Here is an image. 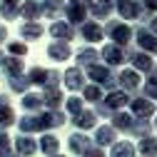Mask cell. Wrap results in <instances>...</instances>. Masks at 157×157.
Here are the masks:
<instances>
[{
	"mask_svg": "<svg viewBox=\"0 0 157 157\" xmlns=\"http://www.w3.org/2000/svg\"><path fill=\"white\" fill-rule=\"evenodd\" d=\"M28 80H30V85L43 87V92H45V90H60L63 72L48 70V67H43V65H35V67L28 70Z\"/></svg>",
	"mask_w": 157,
	"mask_h": 157,
	"instance_id": "obj_1",
	"label": "cell"
},
{
	"mask_svg": "<svg viewBox=\"0 0 157 157\" xmlns=\"http://www.w3.org/2000/svg\"><path fill=\"white\" fill-rule=\"evenodd\" d=\"M85 77H87V82L102 87V90H107V92L117 87V72H115V67H107L105 63H97V65L87 67V70H85Z\"/></svg>",
	"mask_w": 157,
	"mask_h": 157,
	"instance_id": "obj_2",
	"label": "cell"
},
{
	"mask_svg": "<svg viewBox=\"0 0 157 157\" xmlns=\"http://www.w3.org/2000/svg\"><path fill=\"white\" fill-rule=\"evenodd\" d=\"M102 30H105V37H110L112 40V45H120V48H130L132 45V35H135V30H132V25L130 23H122V20H110L102 25Z\"/></svg>",
	"mask_w": 157,
	"mask_h": 157,
	"instance_id": "obj_3",
	"label": "cell"
},
{
	"mask_svg": "<svg viewBox=\"0 0 157 157\" xmlns=\"http://www.w3.org/2000/svg\"><path fill=\"white\" fill-rule=\"evenodd\" d=\"M115 3V13H117V20L122 23H137V20H147V15L142 10L140 0H112Z\"/></svg>",
	"mask_w": 157,
	"mask_h": 157,
	"instance_id": "obj_4",
	"label": "cell"
},
{
	"mask_svg": "<svg viewBox=\"0 0 157 157\" xmlns=\"http://www.w3.org/2000/svg\"><path fill=\"white\" fill-rule=\"evenodd\" d=\"M63 17H65L67 25H72V28L77 30L82 23L90 20L87 3H85V0H67V3H65V13H63Z\"/></svg>",
	"mask_w": 157,
	"mask_h": 157,
	"instance_id": "obj_5",
	"label": "cell"
},
{
	"mask_svg": "<svg viewBox=\"0 0 157 157\" xmlns=\"http://www.w3.org/2000/svg\"><path fill=\"white\" fill-rule=\"evenodd\" d=\"M127 107H130V112H132L135 120H152V117L157 115V105H155L152 100H147L142 92H140V95H132Z\"/></svg>",
	"mask_w": 157,
	"mask_h": 157,
	"instance_id": "obj_6",
	"label": "cell"
},
{
	"mask_svg": "<svg viewBox=\"0 0 157 157\" xmlns=\"http://www.w3.org/2000/svg\"><path fill=\"white\" fill-rule=\"evenodd\" d=\"M130 50H132V45H130V48H120V45L107 43V45H102L100 57H102V63H105L107 67H120V65H125V63L130 60Z\"/></svg>",
	"mask_w": 157,
	"mask_h": 157,
	"instance_id": "obj_7",
	"label": "cell"
},
{
	"mask_svg": "<svg viewBox=\"0 0 157 157\" xmlns=\"http://www.w3.org/2000/svg\"><path fill=\"white\" fill-rule=\"evenodd\" d=\"M132 43H135V50H142V52L157 57V35H152L145 25H137V28H135Z\"/></svg>",
	"mask_w": 157,
	"mask_h": 157,
	"instance_id": "obj_8",
	"label": "cell"
},
{
	"mask_svg": "<svg viewBox=\"0 0 157 157\" xmlns=\"http://www.w3.org/2000/svg\"><path fill=\"white\" fill-rule=\"evenodd\" d=\"M117 87L127 95H137V90H142V75L132 67H125L122 72H117Z\"/></svg>",
	"mask_w": 157,
	"mask_h": 157,
	"instance_id": "obj_9",
	"label": "cell"
},
{
	"mask_svg": "<svg viewBox=\"0 0 157 157\" xmlns=\"http://www.w3.org/2000/svg\"><path fill=\"white\" fill-rule=\"evenodd\" d=\"M17 130H20V135H37V132H48V125H45V117L43 112H37V115H25V117H17Z\"/></svg>",
	"mask_w": 157,
	"mask_h": 157,
	"instance_id": "obj_10",
	"label": "cell"
},
{
	"mask_svg": "<svg viewBox=\"0 0 157 157\" xmlns=\"http://www.w3.org/2000/svg\"><path fill=\"white\" fill-rule=\"evenodd\" d=\"M63 85H65V90H70L72 95H75V92H82V87L87 85L85 70H80V67H67V70L63 72Z\"/></svg>",
	"mask_w": 157,
	"mask_h": 157,
	"instance_id": "obj_11",
	"label": "cell"
},
{
	"mask_svg": "<svg viewBox=\"0 0 157 157\" xmlns=\"http://www.w3.org/2000/svg\"><path fill=\"white\" fill-rule=\"evenodd\" d=\"M97 63H100V50H95L92 45H85V48L75 50V67L87 70V67H92Z\"/></svg>",
	"mask_w": 157,
	"mask_h": 157,
	"instance_id": "obj_12",
	"label": "cell"
},
{
	"mask_svg": "<svg viewBox=\"0 0 157 157\" xmlns=\"http://www.w3.org/2000/svg\"><path fill=\"white\" fill-rule=\"evenodd\" d=\"M77 35H80L87 45H95V43H100L105 37V30H102V25L97 20H87V23H82L80 28H77Z\"/></svg>",
	"mask_w": 157,
	"mask_h": 157,
	"instance_id": "obj_13",
	"label": "cell"
},
{
	"mask_svg": "<svg viewBox=\"0 0 157 157\" xmlns=\"http://www.w3.org/2000/svg\"><path fill=\"white\" fill-rule=\"evenodd\" d=\"M115 142H117V132H115L112 125H97L95 127V135H92V145L95 147L105 150V147H112Z\"/></svg>",
	"mask_w": 157,
	"mask_h": 157,
	"instance_id": "obj_14",
	"label": "cell"
},
{
	"mask_svg": "<svg viewBox=\"0 0 157 157\" xmlns=\"http://www.w3.org/2000/svg\"><path fill=\"white\" fill-rule=\"evenodd\" d=\"M127 63H132V70H137V72H152L155 70V57L152 55H147V52H142V50H130V60Z\"/></svg>",
	"mask_w": 157,
	"mask_h": 157,
	"instance_id": "obj_15",
	"label": "cell"
},
{
	"mask_svg": "<svg viewBox=\"0 0 157 157\" xmlns=\"http://www.w3.org/2000/svg\"><path fill=\"white\" fill-rule=\"evenodd\" d=\"M85 3H87V13L95 20H110V15L115 10L112 0H85Z\"/></svg>",
	"mask_w": 157,
	"mask_h": 157,
	"instance_id": "obj_16",
	"label": "cell"
},
{
	"mask_svg": "<svg viewBox=\"0 0 157 157\" xmlns=\"http://www.w3.org/2000/svg\"><path fill=\"white\" fill-rule=\"evenodd\" d=\"M48 30H50V35L55 37V43H67V45H70L72 37L77 35V30H75L72 25H67L65 20H52Z\"/></svg>",
	"mask_w": 157,
	"mask_h": 157,
	"instance_id": "obj_17",
	"label": "cell"
},
{
	"mask_svg": "<svg viewBox=\"0 0 157 157\" xmlns=\"http://www.w3.org/2000/svg\"><path fill=\"white\" fill-rule=\"evenodd\" d=\"M112 112H122L127 105H130V95L125 92V90H120V87H115V90H110V92H105V100H102Z\"/></svg>",
	"mask_w": 157,
	"mask_h": 157,
	"instance_id": "obj_18",
	"label": "cell"
},
{
	"mask_svg": "<svg viewBox=\"0 0 157 157\" xmlns=\"http://www.w3.org/2000/svg\"><path fill=\"white\" fill-rule=\"evenodd\" d=\"M67 147L75 157H85V152L92 147V137H87L85 132H72L67 137Z\"/></svg>",
	"mask_w": 157,
	"mask_h": 157,
	"instance_id": "obj_19",
	"label": "cell"
},
{
	"mask_svg": "<svg viewBox=\"0 0 157 157\" xmlns=\"http://www.w3.org/2000/svg\"><path fill=\"white\" fill-rule=\"evenodd\" d=\"M17 122V115L10 105V97L5 92H0V130H8L10 125Z\"/></svg>",
	"mask_w": 157,
	"mask_h": 157,
	"instance_id": "obj_20",
	"label": "cell"
},
{
	"mask_svg": "<svg viewBox=\"0 0 157 157\" xmlns=\"http://www.w3.org/2000/svg\"><path fill=\"white\" fill-rule=\"evenodd\" d=\"M70 120H72V127H75L77 132H87V130H95V127H97V115L92 112V107H90V110H82L80 115L70 117Z\"/></svg>",
	"mask_w": 157,
	"mask_h": 157,
	"instance_id": "obj_21",
	"label": "cell"
},
{
	"mask_svg": "<svg viewBox=\"0 0 157 157\" xmlns=\"http://www.w3.org/2000/svg\"><path fill=\"white\" fill-rule=\"evenodd\" d=\"M20 17H25V23H37L43 17V3L40 0H25L20 5Z\"/></svg>",
	"mask_w": 157,
	"mask_h": 157,
	"instance_id": "obj_22",
	"label": "cell"
},
{
	"mask_svg": "<svg viewBox=\"0 0 157 157\" xmlns=\"http://www.w3.org/2000/svg\"><path fill=\"white\" fill-rule=\"evenodd\" d=\"M23 110L28 115H37L45 110V100H43V92H25L23 95Z\"/></svg>",
	"mask_w": 157,
	"mask_h": 157,
	"instance_id": "obj_23",
	"label": "cell"
},
{
	"mask_svg": "<svg viewBox=\"0 0 157 157\" xmlns=\"http://www.w3.org/2000/svg\"><path fill=\"white\" fill-rule=\"evenodd\" d=\"M132 122H135V117L130 115V112H112V117H110V125L115 127V132H125V135H130V130H132Z\"/></svg>",
	"mask_w": 157,
	"mask_h": 157,
	"instance_id": "obj_24",
	"label": "cell"
},
{
	"mask_svg": "<svg viewBox=\"0 0 157 157\" xmlns=\"http://www.w3.org/2000/svg\"><path fill=\"white\" fill-rule=\"evenodd\" d=\"M37 150H40L45 157H52V155H60V140L52 135V132H45L37 142Z\"/></svg>",
	"mask_w": 157,
	"mask_h": 157,
	"instance_id": "obj_25",
	"label": "cell"
},
{
	"mask_svg": "<svg viewBox=\"0 0 157 157\" xmlns=\"http://www.w3.org/2000/svg\"><path fill=\"white\" fill-rule=\"evenodd\" d=\"M15 152L20 157H33L37 152V142L33 140L30 135H17L15 137Z\"/></svg>",
	"mask_w": 157,
	"mask_h": 157,
	"instance_id": "obj_26",
	"label": "cell"
},
{
	"mask_svg": "<svg viewBox=\"0 0 157 157\" xmlns=\"http://www.w3.org/2000/svg\"><path fill=\"white\" fill-rule=\"evenodd\" d=\"M48 55L52 57V60H57V63H65V60H70L72 57V48L67 45V43H50L48 45Z\"/></svg>",
	"mask_w": 157,
	"mask_h": 157,
	"instance_id": "obj_27",
	"label": "cell"
},
{
	"mask_svg": "<svg viewBox=\"0 0 157 157\" xmlns=\"http://www.w3.org/2000/svg\"><path fill=\"white\" fill-rule=\"evenodd\" d=\"M45 33V25L37 20V23H23L20 25V37H23V43L25 40H40Z\"/></svg>",
	"mask_w": 157,
	"mask_h": 157,
	"instance_id": "obj_28",
	"label": "cell"
},
{
	"mask_svg": "<svg viewBox=\"0 0 157 157\" xmlns=\"http://www.w3.org/2000/svg\"><path fill=\"white\" fill-rule=\"evenodd\" d=\"M135 150H137L140 157H157V137L147 135V137H142V140H137Z\"/></svg>",
	"mask_w": 157,
	"mask_h": 157,
	"instance_id": "obj_29",
	"label": "cell"
},
{
	"mask_svg": "<svg viewBox=\"0 0 157 157\" xmlns=\"http://www.w3.org/2000/svg\"><path fill=\"white\" fill-rule=\"evenodd\" d=\"M43 117H45V125H48V132L50 130H57L67 122V115L63 110H43Z\"/></svg>",
	"mask_w": 157,
	"mask_h": 157,
	"instance_id": "obj_30",
	"label": "cell"
},
{
	"mask_svg": "<svg viewBox=\"0 0 157 157\" xmlns=\"http://www.w3.org/2000/svg\"><path fill=\"white\" fill-rule=\"evenodd\" d=\"M135 155H137V150H135V145L130 140H117L110 147V155L107 157H135Z\"/></svg>",
	"mask_w": 157,
	"mask_h": 157,
	"instance_id": "obj_31",
	"label": "cell"
},
{
	"mask_svg": "<svg viewBox=\"0 0 157 157\" xmlns=\"http://www.w3.org/2000/svg\"><path fill=\"white\" fill-rule=\"evenodd\" d=\"M43 100H45V110H60L65 105V95L63 90H45Z\"/></svg>",
	"mask_w": 157,
	"mask_h": 157,
	"instance_id": "obj_32",
	"label": "cell"
},
{
	"mask_svg": "<svg viewBox=\"0 0 157 157\" xmlns=\"http://www.w3.org/2000/svg\"><path fill=\"white\" fill-rule=\"evenodd\" d=\"M65 13V0H43V17H60Z\"/></svg>",
	"mask_w": 157,
	"mask_h": 157,
	"instance_id": "obj_33",
	"label": "cell"
},
{
	"mask_svg": "<svg viewBox=\"0 0 157 157\" xmlns=\"http://www.w3.org/2000/svg\"><path fill=\"white\" fill-rule=\"evenodd\" d=\"M82 100L90 102V105H97V102L105 100V90L97 87V85H92V82H87V85L82 87Z\"/></svg>",
	"mask_w": 157,
	"mask_h": 157,
	"instance_id": "obj_34",
	"label": "cell"
},
{
	"mask_svg": "<svg viewBox=\"0 0 157 157\" xmlns=\"http://www.w3.org/2000/svg\"><path fill=\"white\" fill-rule=\"evenodd\" d=\"M3 70H5L8 77H13V75H23V72H25V60H23V57H5Z\"/></svg>",
	"mask_w": 157,
	"mask_h": 157,
	"instance_id": "obj_35",
	"label": "cell"
},
{
	"mask_svg": "<svg viewBox=\"0 0 157 157\" xmlns=\"http://www.w3.org/2000/svg\"><path fill=\"white\" fill-rule=\"evenodd\" d=\"M8 85H10V90H13V92H17V95H25V92H28V87H30V80H28V72L8 77Z\"/></svg>",
	"mask_w": 157,
	"mask_h": 157,
	"instance_id": "obj_36",
	"label": "cell"
},
{
	"mask_svg": "<svg viewBox=\"0 0 157 157\" xmlns=\"http://www.w3.org/2000/svg\"><path fill=\"white\" fill-rule=\"evenodd\" d=\"M65 112L70 115V117H75V115H80L82 110H85V100L82 97H77V95H72V97H65Z\"/></svg>",
	"mask_w": 157,
	"mask_h": 157,
	"instance_id": "obj_37",
	"label": "cell"
},
{
	"mask_svg": "<svg viewBox=\"0 0 157 157\" xmlns=\"http://www.w3.org/2000/svg\"><path fill=\"white\" fill-rule=\"evenodd\" d=\"M130 135H132V137H140V140L147 137V135H152V120H135Z\"/></svg>",
	"mask_w": 157,
	"mask_h": 157,
	"instance_id": "obj_38",
	"label": "cell"
},
{
	"mask_svg": "<svg viewBox=\"0 0 157 157\" xmlns=\"http://www.w3.org/2000/svg\"><path fill=\"white\" fill-rule=\"evenodd\" d=\"M142 95L147 97V100L157 102V77H155V75H150V77H147V82L142 85Z\"/></svg>",
	"mask_w": 157,
	"mask_h": 157,
	"instance_id": "obj_39",
	"label": "cell"
},
{
	"mask_svg": "<svg viewBox=\"0 0 157 157\" xmlns=\"http://www.w3.org/2000/svg\"><path fill=\"white\" fill-rule=\"evenodd\" d=\"M8 52H10V57H25L28 55V45L23 40H10L8 43Z\"/></svg>",
	"mask_w": 157,
	"mask_h": 157,
	"instance_id": "obj_40",
	"label": "cell"
},
{
	"mask_svg": "<svg viewBox=\"0 0 157 157\" xmlns=\"http://www.w3.org/2000/svg\"><path fill=\"white\" fill-rule=\"evenodd\" d=\"M0 15H3L5 20L20 17V5H15V3H0Z\"/></svg>",
	"mask_w": 157,
	"mask_h": 157,
	"instance_id": "obj_41",
	"label": "cell"
},
{
	"mask_svg": "<svg viewBox=\"0 0 157 157\" xmlns=\"http://www.w3.org/2000/svg\"><path fill=\"white\" fill-rule=\"evenodd\" d=\"M13 150V140H10V135L5 130H0V155H5Z\"/></svg>",
	"mask_w": 157,
	"mask_h": 157,
	"instance_id": "obj_42",
	"label": "cell"
},
{
	"mask_svg": "<svg viewBox=\"0 0 157 157\" xmlns=\"http://www.w3.org/2000/svg\"><path fill=\"white\" fill-rule=\"evenodd\" d=\"M92 112L97 115V120H100V117H112V110H110L105 102H97V105L92 107Z\"/></svg>",
	"mask_w": 157,
	"mask_h": 157,
	"instance_id": "obj_43",
	"label": "cell"
},
{
	"mask_svg": "<svg viewBox=\"0 0 157 157\" xmlns=\"http://www.w3.org/2000/svg\"><path fill=\"white\" fill-rule=\"evenodd\" d=\"M142 3V10H145V15L150 17V15H157V0H140Z\"/></svg>",
	"mask_w": 157,
	"mask_h": 157,
	"instance_id": "obj_44",
	"label": "cell"
},
{
	"mask_svg": "<svg viewBox=\"0 0 157 157\" xmlns=\"http://www.w3.org/2000/svg\"><path fill=\"white\" fill-rule=\"evenodd\" d=\"M142 25H145V28H147L152 35H157V15H150V17H147V20H145Z\"/></svg>",
	"mask_w": 157,
	"mask_h": 157,
	"instance_id": "obj_45",
	"label": "cell"
},
{
	"mask_svg": "<svg viewBox=\"0 0 157 157\" xmlns=\"http://www.w3.org/2000/svg\"><path fill=\"white\" fill-rule=\"evenodd\" d=\"M85 157H107V155H105V150H100V147H95V145H92V147L85 152Z\"/></svg>",
	"mask_w": 157,
	"mask_h": 157,
	"instance_id": "obj_46",
	"label": "cell"
},
{
	"mask_svg": "<svg viewBox=\"0 0 157 157\" xmlns=\"http://www.w3.org/2000/svg\"><path fill=\"white\" fill-rule=\"evenodd\" d=\"M5 37H8V28H5V25H0V45L5 43Z\"/></svg>",
	"mask_w": 157,
	"mask_h": 157,
	"instance_id": "obj_47",
	"label": "cell"
},
{
	"mask_svg": "<svg viewBox=\"0 0 157 157\" xmlns=\"http://www.w3.org/2000/svg\"><path fill=\"white\" fill-rule=\"evenodd\" d=\"M0 157H20V155H17L15 150H10V152H5V155H0Z\"/></svg>",
	"mask_w": 157,
	"mask_h": 157,
	"instance_id": "obj_48",
	"label": "cell"
},
{
	"mask_svg": "<svg viewBox=\"0 0 157 157\" xmlns=\"http://www.w3.org/2000/svg\"><path fill=\"white\" fill-rule=\"evenodd\" d=\"M3 63H5V52L0 50V67H3Z\"/></svg>",
	"mask_w": 157,
	"mask_h": 157,
	"instance_id": "obj_49",
	"label": "cell"
},
{
	"mask_svg": "<svg viewBox=\"0 0 157 157\" xmlns=\"http://www.w3.org/2000/svg\"><path fill=\"white\" fill-rule=\"evenodd\" d=\"M3 3H15V5H17V3H20V0H3Z\"/></svg>",
	"mask_w": 157,
	"mask_h": 157,
	"instance_id": "obj_50",
	"label": "cell"
},
{
	"mask_svg": "<svg viewBox=\"0 0 157 157\" xmlns=\"http://www.w3.org/2000/svg\"><path fill=\"white\" fill-rule=\"evenodd\" d=\"M150 75H155V77H157V65H155V70H152V72H150Z\"/></svg>",
	"mask_w": 157,
	"mask_h": 157,
	"instance_id": "obj_51",
	"label": "cell"
},
{
	"mask_svg": "<svg viewBox=\"0 0 157 157\" xmlns=\"http://www.w3.org/2000/svg\"><path fill=\"white\" fill-rule=\"evenodd\" d=\"M155 130H157V115H155Z\"/></svg>",
	"mask_w": 157,
	"mask_h": 157,
	"instance_id": "obj_52",
	"label": "cell"
},
{
	"mask_svg": "<svg viewBox=\"0 0 157 157\" xmlns=\"http://www.w3.org/2000/svg\"><path fill=\"white\" fill-rule=\"evenodd\" d=\"M52 157H65V155H52Z\"/></svg>",
	"mask_w": 157,
	"mask_h": 157,
	"instance_id": "obj_53",
	"label": "cell"
}]
</instances>
